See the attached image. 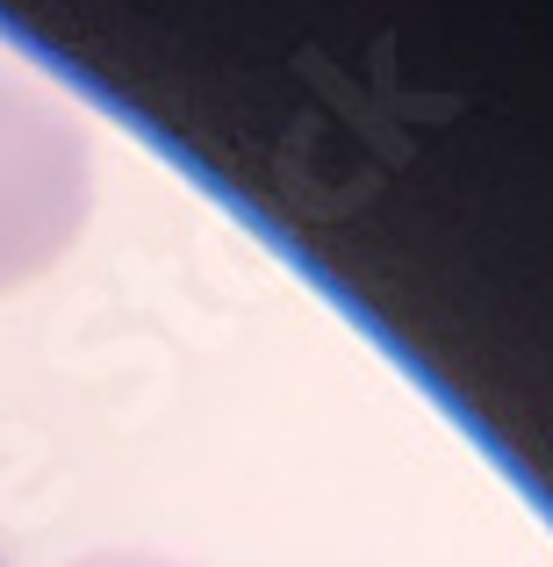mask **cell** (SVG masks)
Instances as JSON below:
<instances>
[{"instance_id":"7a4b0ae2","label":"cell","mask_w":553,"mask_h":567,"mask_svg":"<svg viewBox=\"0 0 553 567\" xmlns=\"http://www.w3.org/2000/svg\"><path fill=\"white\" fill-rule=\"evenodd\" d=\"M0 567H8V560H0Z\"/></svg>"},{"instance_id":"6da1fadb","label":"cell","mask_w":553,"mask_h":567,"mask_svg":"<svg viewBox=\"0 0 553 567\" xmlns=\"http://www.w3.org/2000/svg\"><path fill=\"white\" fill-rule=\"evenodd\" d=\"M94 208V137L86 123L0 58V295L29 288L72 251Z\"/></svg>"}]
</instances>
